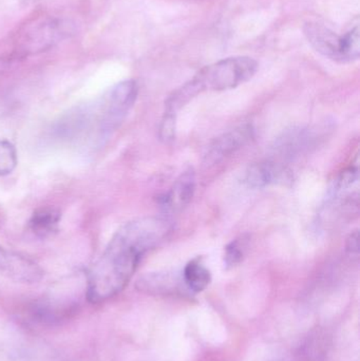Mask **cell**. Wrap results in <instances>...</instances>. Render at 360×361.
<instances>
[{
	"label": "cell",
	"instance_id": "cell-1",
	"mask_svg": "<svg viewBox=\"0 0 360 361\" xmlns=\"http://www.w3.org/2000/svg\"><path fill=\"white\" fill-rule=\"evenodd\" d=\"M171 221L165 216H146L123 225L89 271L87 297L101 303L124 290L146 252L170 233Z\"/></svg>",
	"mask_w": 360,
	"mask_h": 361
},
{
	"label": "cell",
	"instance_id": "cell-2",
	"mask_svg": "<svg viewBox=\"0 0 360 361\" xmlns=\"http://www.w3.org/2000/svg\"><path fill=\"white\" fill-rule=\"evenodd\" d=\"M139 94V86L135 80L118 82L110 88L93 105L76 109L63 122L61 133L69 137L82 135L85 140L104 143L120 127Z\"/></svg>",
	"mask_w": 360,
	"mask_h": 361
},
{
	"label": "cell",
	"instance_id": "cell-3",
	"mask_svg": "<svg viewBox=\"0 0 360 361\" xmlns=\"http://www.w3.org/2000/svg\"><path fill=\"white\" fill-rule=\"evenodd\" d=\"M257 70V61L247 56L230 57L206 66L167 97L165 111L178 114L184 106L205 91L236 88L252 80Z\"/></svg>",
	"mask_w": 360,
	"mask_h": 361
},
{
	"label": "cell",
	"instance_id": "cell-4",
	"mask_svg": "<svg viewBox=\"0 0 360 361\" xmlns=\"http://www.w3.org/2000/svg\"><path fill=\"white\" fill-rule=\"evenodd\" d=\"M253 137L254 128L251 124L236 127L213 140L205 154V161L207 164H216L247 145Z\"/></svg>",
	"mask_w": 360,
	"mask_h": 361
},
{
	"label": "cell",
	"instance_id": "cell-5",
	"mask_svg": "<svg viewBox=\"0 0 360 361\" xmlns=\"http://www.w3.org/2000/svg\"><path fill=\"white\" fill-rule=\"evenodd\" d=\"M0 271L11 279L25 283L39 281L44 275L42 269L33 261L2 248H0Z\"/></svg>",
	"mask_w": 360,
	"mask_h": 361
},
{
	"label": "cell",
	"instance_id": "cell-6",
	"mask_svg": "<svg viewBox=\"0 0 360 361\" xmlns=\"http://www.w3.org/2000/svg\"><path fill=\"white\" fill-rule=\"evenodd\" d=\"M304 35L313 48L328 59L342 63V36L319 23H306Z\"/></svg>",
	"mask_w": 360,
	"mask_h": 361
},
{
	"label": "cell",
	"instance_id": "cell-7",
	"mask_svg": "<svg viewBox=\"0 0 360 361\" xmlns=\"http://www.w3.org/2000/svg\"><path fill=\"white\" fill-rule=\"evenodd\" d=\"M196 190V177L192 169L182 173L168 192L159 197L158 201L165 212H180L192 202Z\"/></svg>",
	"mask_w": 360,
	"mask_h": 361
},
{
	"label": "cell",
	"instance_id": "cell-8",
	"mask_svg": "<svg viewBox=\"0 0 360 361\" xmlns=\"http://www.w3.org/2000/svg\"><path fill=\"white\" fill-rule=\"evenodd\" d=\"M183 279L171 273H150L142 276L137 281V288L152 295H168L178 292ZM185 286V284H184Z\"/></svg>",
	"mask_w": 360,
	"mask_h": 361
},
{
	"label": "cell",
	"instance_id": "cell-9",
	"mask_svg": "<svg viewBox=\"0 0 360 361\" xmlns=\"http://www.w3.org/2000/svg\"><path fill=\"white\" fill-rule=\"evenodd\" d=\"M61 212L56 208L46 206L34 212L29 221V231L35 237L46 239L58 231Z\"/></svg>",
	"mask_w": 360,
	"mask_h": 361
},
{
	"label": "cell",
	"instance_id": "cell-10",
	"mask_svg": "<svg viewBox=\"0 0 360 361\" xmlns=\"http://www.w3.org/2000/svg\"><path fill=\"white\" fill-rule=\"evenodd\" d=\"M285 169L272 162L258 163L252 165L245 175L247 186L254 189L264 188L277 180H283L285 175Z\"/></svg>",
	"mask_w": 360,
	"mask_h": 361
},
{
	"label": "cell",
	"instance_id": "cell-11",
	"mask_svg": "<svg viewBox=\"0 0 360 361\" xmlns=\"http://www.w3.org/2000/svg\"><path fill=\"white\" fill-rule=\"evenodd\" d=\"M182 279L188 290L198 294L203 292L211 283V274L202 261L197 258L190 261L184 267Z\"/></svg>",
	"mask_w": 360,
	"mask_h": 361
},
{
	"label": "cell",
	"instance_id": "cell-12",
	"mask_svg": "<svg viewBox=\"0 0 360 361\" xmlns=\"http://www.w3.org/2000/svg\"><path fill=\"white\" fill-rule=\"evenodd\" d=\"M342 63L357 61L360 55V37L359 25L349 30L342 36Z\"/></svg>",
	"mask_w": 360,
	"mask_h": 361
},
{
	"label": "cell",
	"instance_id": "cell-13",
	"mask_svg": "<svg viewBox=\"0 0 360 361\" xmlns=\"http://www.w3.org/2000/svg\"><path fill=\"white\" fill-rule=\"evenodd\" d=\"M17 165V152L10 142L0 140V176L10 175Z\"/></svg>",
	"mask_w": 360,
	"mask_h": 361
},
{
	"label": "cell",
	"instance_id": "cell-14",
	"mask_svg": "<svg viewBox=\"0 0 360 361\" xmlns=\"http://www.w3.org/2000/svg\"><path fill=\"white\" fill-rule=\"evenodd\" d=\"M359 169L357 167H350V169L342 171L334 183L333 188L331 189L332 197H335L342 191L347 190V189L352 187L359 180Z\"/></svg>",
	"mask_w": 360,
	"mask_h": 361
},
{
	"label": "cell",
	"instance_id": "cell-15",
	"mask_svg": "<svg viewBox=\"0 0 360 361\" xmlns=\"http://www.w3.org/2000/svg\"><path fill=\"white\" fill-rule=\"evenodd\" d=\"M244 252H243V246L239 240L230 242L226 245L225 252H224V265L226 269H234L237 265L240 264L243 260Z\"/></svg>",
	"mask_w": 360,
	"mask_h": 361
},
{
	"label": "cell",
	"instance_id": "cell-16",
	"mask_svg": "<svg viewBox=\"0 0 360 361\" xmlns=\"http://www.w3.org/2000/svg\"><path fill=\"white\" fill-rule=\"evenodd\" d=\"M175 125H177V116L173 114H164L161 121L159 135L165 143L173 141L175 137Z\"/></svg>",
	"mask_w": 360,
	"mask_h": 361
},
{
	"label": "cell",
	"instance_id": "cell-17",
	"mask_svg": "<svg viewBox=\"0 0 360 361\" xmlns=\"http://www.w3.org/2000/svg\"><path fill=\"white\" fill-rule=\"evenodd\" d=\"M346 250L352 256H359V231H353L347 239Z\"/></svg>",
	"mask_w": 360,
	"mask_h": 361
}]
</instances>
